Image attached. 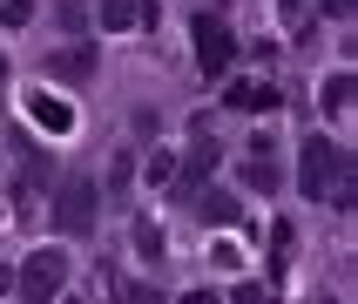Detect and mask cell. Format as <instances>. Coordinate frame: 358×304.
<instances>
[{
  "mask_svg": "<svg viewBox=\"0 0 358 304\" xmlns=\"http://www.w3.org/2000/svg\"><path fill=\"white\" fill-rule=\"evenodd\" d=\"M345 169H352V162H345L338 142L304 136V169H298V189H304V196H318V203H324V189L338 196V189H345Z\"/></svg>",
  "mask_w": 358,
  "mask_h": 304,
  "instance_id": "obj_1",
  "label": "cell"
},
{
  "mask_svg": "<svg viewBox=\"0 0 358 304\" xmlns=\"http://www.w3.org/2000/svg\"><path fill=\"white\" fill-rule=\"evenodd\" d=\"M55 223L68 230V237L95 230V182H88V176H68V182L55 189Z\"/></svg>",
  "mask_w": 358,
  "mask_h": 304,
  "instance_id": "obj_2",
  "label": "cell"
},
{
  "mask_svg": "<svg viewBox=\"0 0 358 304\" xmlns=\"http://www.w3.org/2000/svg\"><path fill=\"white\" fill-rule=\"evenodd\" d=\"M189 34H196V61H203V75H223V68L237 61V34H230L217 14H196V20H189Z\"/></svg>",
  "mask_w": 358,
  "mask_h": 304,
  "instance_id": "obj_3",
  "label": "cell"
},
{
  "mask_svg": "<svg viewBox=\"0 0 358 304\" xmlns=\"http://www.w3.org/2000/svg\"><path fill=\"white\" fill-rule=\"evenodd\" d=\"M61 284H68V257H61V250H34L27 270H20V298L27 304H55Z\"/></svg>",
  "mask_w": 358,
  "mask_h": 304,
  "instance_id": "obj_4",
  "label": "cell"
},
{
  "mask_svg": "<svg viewBox=\"0 0 358 304\" xmlns=\"http://www.w3.org/2000/svg\"><path fill=\"white\" fill-rule=\"evenodd\" d=\"M156 20V0H101V27L108 34H129V27H149Z\"/></svg>",
  "mask_w": 358,
  "mask_h": 304,
  "instance_id": "obj_5",
  "label": "cell"
},
{
  "mask_svg": "<svg viewBox=\"0 0 358 304\" xmlns=\"http://www.w3.org/2000/svg\"><path fill=\"white\" fill-rule=\"evenodd\" d=\"M217 169V136H210V122H196V136H189V162H182V182H203Z\"/></svg>",
  "mask_w": 358,
  "mask_h": 304,
  "instance_id": "obj_6",
  "label": "cell"
},
{
  "mask_svg": "<svg viewBox=\"0 0 358 304\" xmlns=\"http://www.w3.org/2000/svg\"><path fill=\"white\" fill-rule=\"evenodd\" d=\"M88 81V75H95V55H88V48H81V41H75V48H61V55H48V81Z\"/></svg>",
  "mask_w": 358,
  "mask_h": 304,
  "instance_id": "obj_7",
  "label": "cell"
},
{
  "mask_svg": "<svg viewBox=\"0 0 358 304\" xmlns=\"http://www.w3.org/2000/svg\"><path fill=\"white\" fill-rule=\"evenodd\" d=\"M27 108H34V122L48 129V136H68V129H75V108H68V101H55V95H34Z\"/></svg>",
  "mask_w": 358,
  "mask_h": 304,
  "instance_id": "obj_8",
  "label": "cell"
},
{
  "mask_svg": "<svg viewBox=\"0 0 358 304\" xmlns=\"http://www.w3.org/2000/svg\"><path fill=\"white\" fill-rule=\"evenodd\" d=\"M237 210H243V203L230 196V189H210V196H203V217H210V223H237Z\"/></svg>",
  "mask_w": 358,
  "mask_h": 304,
  "instance_id": "obj_9",
  "label": "cell"
},
{
  "mask_svg": "<svg viewBox=\"0 0 358 304\" xmlns=\"http://www.w3.org/2000/svg\"><path fill=\"white\" fill-rule=\"evenodd\" d=\"M243 189H278V162L250 156V162H243Z\"/></svg>",
  "mask_w": 358,
  "mask_h": 304,
  "instance_id": "obj_10",
  "label": "cell"
},
{
  "mask_svg": "<svg viewBox=\"0 0 358 304\" xmlns=\"http://www.w3.org/2000/svg\"><path fill=\"white\" fill-rule=\"evenodd\" d=\"M136 250L149 263H162V237H156V223H136Z\"/></svg>",
  "mask_w": 358,
  "mask_h": 304,
  "instance_id": "obj_11",
  "label": "cell"
},
{
  "mask_svg": "<svg viewBox=\"0 0 358 304\" xmlns=\"http://www.w3.org/2000/svg\"><path fill=\"white\" fill-rule=\"evenodd\" d=\"M27 14H34V0H7V7H0V20H7V27H27Z\"/></svg>",
  "mask_w": 358,
  "mask_h": 304,
  "instance_id": "obj_12",
  "label": "cell"
},
{
  "mask_svg": "<svg viewBox=\"0 0 358 304\" xmlns=\"http://www.w3.org/2000/svg\"><path fill=\"white\" fill-rule=\"evenodd\" d=\"M324 14H331V20H345V14H352V0H324Z\"/></svg>",
  "mask_w": 358,
  "mask_h": 304,
  "instance_id": "obj_13",
  "label": "cell"
},
{
  "mask_svg": "<svg viewBox=\"0 0 358 304\" xmlns=\"http://www.w3.org/2000/svg\"><path fill=\"white\" fill-rule=\"evenodd\" d=\"M136 304H162V298H156V291H136Z\"/></svg>",
  "mask_w": 358,
  "mask_h": 304,
  "instance_id": "obj_14",
  "label": "cell"
},
{
  "mask_svg": "<svg viewBox=\"0 0 358 304\" xmlns=\"http://www.w3.org/2000/svg\"><path fill=\"white\" fill-rule=\"evenodd\" d=\"M0 75H7V61H0Z\"/></svg>",
  "mask_w": 358,
  "mask_h": 304,
  "instance_id": "obj_15",
  "label": "cell"
}]
</instances>
